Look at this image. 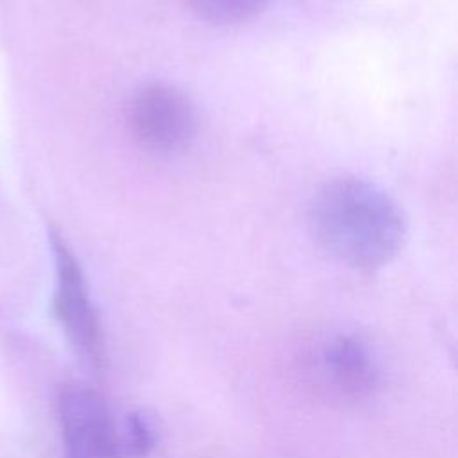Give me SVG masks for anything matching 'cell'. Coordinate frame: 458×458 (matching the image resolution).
<instances>
[{
  "mask_svg": "<svg viewBox=\"0 0 458 458\" xmlns=\"http://www.w3.org/2000/svg\"><path fill=\"white\" fill-rule=\"evenodd\" d=\"M311 227L329 256L358 270L392 261L406 236L397 204L376 184L356 177L331 181L318 191Z\"/></svg>",
  "mask_w": 458,
  "mask_h": 458,
  "instance_id": "6da1fadb",
  "label": "cell"
},
{
  "mask_svg": "<svg viewBox=\"0 0 458 458\" xmlns=\"http://www.w3.org/2000/svg\"><path fill=\"white\" fill-rule=\"evenodd\" d=\"M48 240L55 263L54 315L82 363L98 370L104 361V336L82 267L55 227L48 229Z\"/></svg>",
  "mask_w": 458,
  "mask_h": 458,
  "instance_id": "7a4b0ae2",
  "label": "cell"
},
{
  "mask_svg": "<svg viewBox=\"0 0 458 458\" xmlns=\"http://www.w3.org/2000/svg\"><path fill=\"white\" fill-rule=\"evenodd\" d=\"M129 129L134 140L156 154L182 152L197 134L191 100L170 84L143 86L129 104Z\"/></svg>",
  "mask_w": 458,
  "mask_h": 458,
  "instance_id": "3957f363",
  "label": "cell"
},
{
  "mask_svg": "<svg viewBox=\"0 0 458 458\" xmlns=\"http://www.w3.org/2000/svg\"><path fill=\"white\" fill-rule=\"evenodd\" d=\"M64 458H122L120 422L91 388L66 385L57 401Z\"/></svg>",
  "mask_w": 458,
  "mask_h": 458,
  "instance_id": "277c9868",
  "label": "cell"
},
{
  "mask_svg": "<svg viewBox=\"0 0 458 458\" xmlns=\"http://www.w3.org/2000/svg\"><path fill=\"white\" fill-rule=\"evenodd\" d=\"M311 370L324 390L349 401L370 395L379 381L377 358L356 333H336L320 342L311 356Z\"/></svg>",
  "mask_w": 458,
  "mask_h": 458,
  "instance_id": "5b68a950",
  "label": "cell"
},
{
  "mask_svg": "<svg viewBox=\"0 0 458 458\" xmlns=\"http://www.w3.org/2000/svg\"><path fill=\"white\" fill-rule=\"evenodd\" d=\"M122 458H145L157 444V422L145 410H132L120 420Z\"/></svg>",
  "mask_w": 458,
  "mask_h": 458,
  "instance_id": "8992f818",
  "label": "cell"
},
{
  "mask_svg": "<svg viewBox=\"0 0 458 458\" xmlns=\"http://www.w3.org/2000/svg\"><path fill=\"white\" fill-rule=\"evenodd\" d=\"M186 4L204 21L233 25L259 14L268 0H186Z\"/></svg>",
  "mask_w": 458,
  "mask_h": 458,
  "instance_id": "52a82bcc",
  "label": "cell"
}]
</instances>
